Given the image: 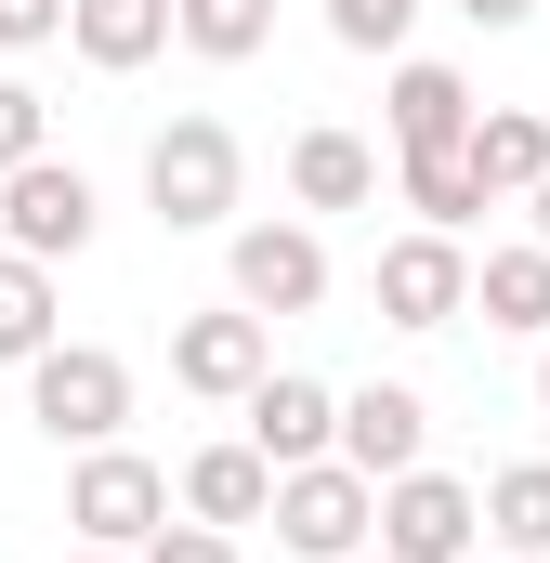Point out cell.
<instances>
[{"label":"cell","instance_id":"cell-20","mask_svg":"<svg viewBox=\"0 0 550 563\" xmlns=\"http://www.w3.org/2000/svg\"><path fill=\"white\" fill-rule=\"evenodd\" d=\"M485 538H498V551H525V563H550V459L485 472Z\"/></svg>","mask_w":550,"mask_h":563},{"label":"cell","instance_id":"cell-28","mask_svg":"<svg viewBox=\"0 0 550 563\" xmlns=\"http://www.w3.org/2000/svg\"><path fill=\"white\" fill-rule=\"evenodd\" d=\"M66 563H144V551H92V538H79V551H66Z\"/></svg>","mask_w":550,"mask_h":563},{"label":"cell","instance_id":"cell-18","mask_svg":"<svg viewBox=\"0 0 550 563\" xmlns=\"http://www.w3.org/2000/svg\"><path fill=\"white\" fill-rule=\"evenodd\" d=\"M459 157L485 170V197H538V184H550V119H538V106H485Z\"/></svg>","mask_w":550,"mask_h":563},{"label":"cell","instance_id":"cell-11","mask_svg":"<svg viewBox=\"0 0 550 563\" xmlns=\"http://www.w3.org/2000/svg\"><path fill=\"white\" fill-rule=\"evenodd\" d=\"M237 420H250V445H263L275 472H301V459H341V394H328V380H301V367H275V380L237 407Z\"/></svg>","mask_w":550,"mask_h":563},{"label":"cell","instance_id":"cell-12","mask_svg":"<svg viewBox=\"0 0 550 563\" xmlns=\"http://www.w3.org/2000/svg\"><path fill=\"white\" fill-rule=\"evenodd\" d=\"M170 40H184V0H79V13H66V53H79L92 79H132Z\"/></svg>","mask_w":550,"mask_h":563},{"label":"cell","instance_id":"cell-14","mask_svg":"<svg viewBox=\"0 0 550 563\" xmlns=\"http://www.w3.org/2000/svg\"><path fill=\"white\" fill-rule=\"evenodd\" d=\"M170 485H184V511H197V525H275V459L250 445V432L197 445V459H184Z\"/></svg>","mask_w":550,"mask_h":563},{"label":"cell","instance_id":"cell-1","mask_svg":"<svg viewBox=\"0 0 550 563\" xmlns=\"http://www.w3.org/2000/svg\"><path fill=\"white\" fill-rule=\"evenodd\" d=\"M144 210H157L170 236H237V210H250V144L223 132L210 106H184L170 132L144 144Z\"/></svg>","mask_w":550,"mask_h":563},{"label":"cell","instance_id":"cell-26","mask_svg":"<svg viewBox=\"0 0 550 563\" xmlns=\"http://www.w3.org/2000/svg\"><path fill=\"white\" fill-rule=\"evenodd\" d=\"M459 13H472V26H525L538 0H459Z\"/></svg>","mask_w":550,"mask_h":563},{"label":"cell","instance_id":"cell-15","mask_svg":"<svg viewBox=\"0 0 550 563\" xmlns=\"http://www.w3.org/2000/svg\"><path fill=\"white\" fill-rule=\"evenodd\" d=\"M288 197H301V210H381V144L341 132V119L288 132Z\"/></svg>","mask_w":550,"mask_h":563},{"label":"cell","instance_id":"cell-17","mask_svg":"<svg viewBox=\"0 0 550 563\" xmlns=\"http://www.w3.org/2000/svg\"><path fill=\"white\" fill-rule=\"evenodd\" d=\"M394 197H407L432 236H472V223L498 210V197H485V170H472L459 144H419V157H394Z\"/></svg>","mask_w":550,"mask_h":563},{"label":"cell","instance_id":"cell-13","mask_svg":"<svg viewBox=\"0 0 550 563\" xmlns=\"http://www.w3.org/2000/svg\"><path fill=\"white\" fill-rule=\"evenodd\" d=\"M381 119H394V157H419V144H472V79L459 66H432V53H394V92H381Z\"/></svg>","mask_w":550,"mask_h":563},{"label":"cell","instance_id":"cell-25","mask_svg":"<svg viewBox=\"0 0 550 563\" xmlns=\"http://www.w3.org/2000/svg\"><path fill=\"white\" fill-rule=\"evenodd\" d=\"M79 0H0V53H53Z\"/></svg>","mask_w":550,"mask_h":563},{"label":"cell","instance_id":"cell-7","mask_svg":"<svg viewBox=\"0 0 550 563\" xmlns=\"http://www.w3.org/2000/svg\"><path fill=\"white\" fill-rule=\"evenodd\" d=\"M367 301H381V328H459V314H472V236H432V223L381 236Z\"/></svg>","mask_w":550,"mask_h":563},{"label":"cell","instance_id":"cell-2","mask_svg":"<svg viewBox=\"0 0 550 563\" xmlns=\"http://www.w3.org/2000/svg\"><path fill=\"white\" fill-rule=\"evenodd\" d=\"M275 551H301V563L381 551V485H367L354 459H301V472H275Z\"/></svg>","mask_w":550,"mask_h":563},{"label":"cell","instance_id":"cell-24","mask_svg":"<svg viewBox=\"0 0 550 563\" xmlns=\"http://www.w3.org/2000/svg\"><path fill=\"white\" fill-rule=\"evenodd\" d=\"M144 563H237V525H197V511H170V525L144 538Z\"/></svg>","mask_w":550,"mask_h":563},{"label":"cell","instance_id":"cell-19","mask_svg":"<svg viewBox=\"0 0 550 563\" xmlns=\"http://www.w3.org/2000/svg\"><path fill=\"white\" fill-rule=\"evenodd\" d=\"M53 341H66V314H53V263L0 250V367H40Z\"/></svg>","mask_w":550,"mask_h":563},{"label":"cell","instance_id":"cell-29","mask_svg":"<svg viewBox=\"0 0 550 563\" xmlns=\"http://www.w3.org/2000/svg\"><path fill=\"white\" fill-rule=\"evenodd\" d=\"M538 407H550V341H538Z\"/></svg>","mask_w":550,"mask_h":563},{"label":"cell","instance_id":"cell-9","mask_svg":"<svg viewBox=\"0 0 550 563\" xmlns=\"http://www.w3.org/2000/svg\"><path fill=\"white\" fill-rule=\"evenodd\" d=\"M223 288L250 314H315L328 301V236L315 223H237L223 236Z\"/></svg>","mask_w":550,"mask_h":563},{"label":"cell","instance_id":"cell-10","mask_svg":"<svg viewBox=\"0 0 550 563\" xmlns=\"http://www.w3.org/2000/svg\"><path fill=\"white\" fill-rule=\"evenodd\" d=\"M341 459H354L367 485H407L419 459H432V407H419L407 380H367V394H341Z\"/></svg>","mask_w":550,"mask_h":563},{"label":"cell","instance_id":"cell-27","mask_svg":"<svg viewBox=\"0 0 550 563\" xmlns=\"http://www.w3.org/2000/svg\"><path fill=\"white\" fill-rule=\"evenodd\" d=\"M525 236H538V250H550V184H538V197H525Z\"/></svg>","mask_w":550,"mask_h":563},{"label":"cell","instance_id":"cell-16","mask_svg":"<svg viewBox=\"0 0 550 563\" xmlns=\"http://www.w3.org/2000/svg\"><path fill=\"white\" fill-rule=\"evenodd\" d=\"M472 314L512 328V341H550V250H538V236H512V250L472 263Z\"/></svg>","mask_w":550,"mask_h":563},{"label":"cell","instance_id":"cell-6","mask_svg":"<svg viewBox=\"0 0 550 563\" xmlns=\"http://www.w3.org/2000/svg\"><path fill=\"white\" fill-rule=\"evenodd\" d=\"M92 223H106V197H92L79 157H26V170L0 184V250H26V263H79Z\"/></svg>","mask_w":550,"mask_h":563},{"label":"cell","instance_id":"cell-8","mask_svg":"<svg viewBox=\"0 0 550 563\" xmlns=\"http://www.w3.org/2000/svg\"><path fill=\"white\" fill-rule=\"evenodd\" d=\"M381 551L394 563H472L485 551V485H459V472L419 459L407 485H381Z\"/></svg>","mask_w":550,"mask_h":563},{"label":"cell","instance_id":"cell-4","mask_svg":"<svg viewBox=\"0 0 550 563\" xmlns=\"http://www.w3.org/2000/svg\"><path fill=\"white\" fill-rule=\"evenodd\" d=\"M170 511H184V485H170L144 445H79V472H66V525H79L92 551H144Z\"/></svg>","mask_w":550,"mask_h":563},{"label":"cell","instance_id":"cell-5","mask_svg":"<svg viewBox=\"0 0 550 563\" xmlns=\"http://www.w3.org/2000/svg\"><path fill=\"white\" fill-rule=\"evenodd\" d=\"M170 380H184L197 407H250V394L275 380V314H250V301L170 314Z\"/></svg>","mask_w":550,"mask_h":563},{"label":"cell","instance_id":"cell-21","mask_svg":"<svg viewBox=\"0 0 550 563\" xmlns=\"http://www.w3.org/2000/svg\"><path fill=\"white\" fill-rule=\"evenodd\" d=\"M275 40V0H184V53H210V66H250Z\"/></svg>","mask_w":550,"mask_h":563},{"label":"cell","instance_id":"cell-23","mask_svg":"<svg viewBox=\"0 0 550 563\" xmlns=\"http://www.w3.org/2000/svg\"><path fill=\"white\" fill-rule=\"evenodd\" d=\"M26 157H53V132H40V92H26V79H0V184H13Z\"/></svg>","mask_w":550,"mask_h":563},{"label":"cell","instance_id":"cell-3","mask_svg":"<svg viewBox=\"0 0 550 563\" xmlns=\"http://www.w3.org/2000/svg\"><path fill=\"white\" fill-rule=\"evenodd\" d=\"M26 420L53 432V445H119V432H132V354L53 341V354L26 367Z\"/></svg>","mask_w":550,"mask_h":563},{"label":"cell","instance_id":"cell-30","mask_svg":"<svg viewBox=\"0 0 550 563\" xmlns=\"http://www.w3.org/2000/svg\"><path fill=\"white\" fill-rule=\"evenodd\" d=\"M354 563H394V551H354Z\"/></svg>","mask_w":550,"mask_h":563},{"label":"cell","instance_id":"cell-22","mask_svg":"<svg viewBox=\"0 0 550 563\" xmlns=\"http://www.w3.org/2000/svg\"><path fill=\"white\" fill-rule=\"evenodd\" d=\"M407 26H419V0H328V40L341 53H407Z\"/></svg>","mask_w":550,"mask_h":563}]
</instances>
